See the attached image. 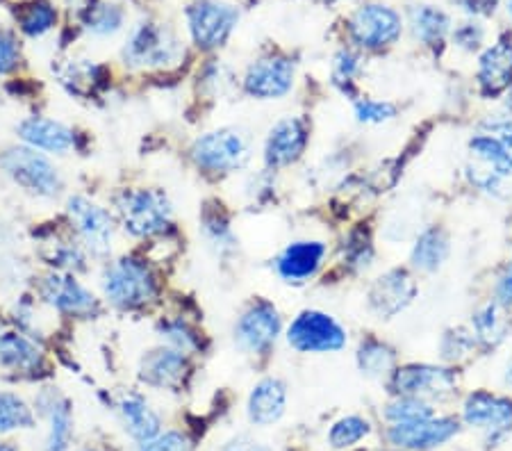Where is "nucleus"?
Returning a JSON list of instances; mask_svg holds the SVG:
<instances>
[{
    "label": "nucleus",
    "instance_id": "49",
    "mask_svg": "<svg viewBox=\"0 0 512 451\" xmlns=\"http://www.w3.org/2000/svg\"><path fill=\"white\" fill-rule=\"evenodd\" d=\"M0 451H14V449L7 447V445H0Z\"/></svg>",
    "mask_w": 512,
    "mask_h": 451
},
{
    "label": "nucleus",
    "instance_id": "29",
    "mask_svg": "<svg viewBox=\"0 0 512 451\" xmlns=\"http://www.w3.org/2000/svg\"><path fill=\"white\" fill-rule=\"evenodd\" d=\"M394 365V349L387 347L385 342L369 338L360 344L358 349V367L367 376H383Z\"/></svg>",
    "mask_w": 512,
    "mask_h": 451
},
{
    "label": "nucleus",
    "instance_id": "3",
    "mask_svg": "<svg viewBox=\"0 0 512 451\" xmlns=\"http://www.w3.org/2000/svg\"><path fill=\"white\" fill-rule=\"evenodd\" d=\"M103 292L112 306L135 310L155 299L158 285H155V276L146 262L121 258L107 265L103 274Z\"/></svg>",
    "mask_w": 512,
    "mask_h": 451
},
{
    "label": "nucleus",
    "instance_id": "22",
    "mask_svg": "<svg viewBox=\"0 0 512 451\" xmlns=\"http://www.w3.org/2000/svg\"><path fill=\"white\" fill-rule=\"evenodd\" d=\"M465 422L487 431H506L512 424V401L487 392H474L465 401Z\"/></svg>",
    "mask_w": 512,
    "mask_h": 451
},
{
    "label": "nucleus",
    "instance_id": "20",
    "mask_svg": "<svg viewBox=\"0 0 512 451\" xmlns=\"http://www.w3.org/2000/svg\"><path fill=\"white\" fill-rule=\"evenodd\" d=\"M0 365L16 374H35L44 367V349L23 331L0 333Z\"/></svg>",
    "mask_w": 512,
    "mask_h": 451
},
{
    "label": "nucleus",
    "instance_id": "19",
    "mask_svg": "<svg viewBox=\"0 0 512 451\" xmlns=\"http://www.w3.org/2000/svg\"><path fill=\"white\" fill-rule=\"evenodd\" d=\"M478 85L485 96H499L512 85V41L501 39L478 62Z\"/></svg>",
    "mask_w": 512,
    "mask_h": 451
},
{
    "label": "nucleus",
    "instance_id": "9",
    "mask_svg": "<svg viewBox=\"0 0 512 451\" xmlns=\"http://www.w3.org/2000/svg\"><path fill=\"white\" fill-rule=\"evenodd\" d=\"M287 342L305 354H328V351L344 347L346 333L330 315L319 313V310H305L289 326Z\"/></svg>",
    "mask_w": 512,
    "mask_h": 451
},
{
    "label": "nucleus",
    "instance_id": "42",
    "mask_svg": "<svg viewBox=\"0 0 512 451\" xmlns=\"http://www.w3.org/2000/svg\"><path fill=\"white\" fill-rule=\"evenodd\" d=\"M142 451H189V442L180 433H167V436L148 440Z\"/></svg>",
    "mask_w": 512,
    "mask_h": 451
},
{
    "label": "nucleus",
    "instance_id": "39",
    "mask_svg": "<svg viewBox=\"0 0 512 451\" xmlns=\"http://www.w3.org/2000/svg\"><path fill=\"white\" fill-rule=\"evenodd\" d=\"M21 64L19 41L10 30L0 28V76H7Z\"/></svg>",
    "mask_w": 512,
    "mask_h": 451
},
{
    "label": "nucleus",
    "instance_id": "52",
    "mask_svg": "<svg viewBox=\"0 0 512 451\" xmlns=\"http://www.w3.org/2000/svg\"><path fill=\"white\" fill-rule=\"evenodd\" d=\"M326 3H335V0H326Z\"/></svg>",
    "mask_w": 512,
    "mask_h": 451
},
{
    "label": "nucleus",
    "instance_id": "1",
    "mask_svg": "<svg viewBox=\"0 0 512 451\" xmlns=\"http://www.w3.org/2000/svg\"><path fill=\"white\" fill-rule=\"evenodd\" d=\"M469 178L487 194L512 199V151L490 135H476L469 142Z\"/></svg>",
    "mask_w": 512,
    "mask_h": 451
},
{
    "label": "nucleus",
    "instance_id": "13",
    "mask_svg": "<svg viewBox=\"0 0 512 451\" xmlns=\"http://www.w3.org/2000/svg\"><path fill=\"white\" fill-rule=\"evenodd\" d=\"M280 333V315L278 310L267 301H258L239 317L235 338L239 347L251 354H262L276 342Z\"/></svg>",
    "mask_w": 512,
    "mask_h": 451
},
{
    "label": "nucleus",
    "instance_id": "6",
    "mask_svg": "<svg viewBox=\"0 0 512 451\" xmlns=\"http://www.w3.org/2000/svg\"><path fill=\"white\" fill-rule=\"evenodd\" d=\"M183 55L180 41L176 35L162 23H142L132 30L126 48H123V60L132 69H162L169 67Z\"/></svg>",
    "mask_w": 512,
    "mask_h": 451
},
{
    "label": "nucleus",
    "instance_id": "23",
    "mask_svg": "<svg viewBox=\"0 0 512 451\" xmlns=\"http://www.w3.org/2000/svg\"><path fill=\"white\" fill-rule=\"evenodd\" d=\"M326 256V244L321 242H296L287 246L283 256L278 258V274L285 278L287 283H303L321 265Z\"/></svg>",
    "mask_w": 512,
    "mask_h": 451
},
{
    "label": "nucleus",
    "instance_id": "7",
    "mask_svg": "<svg viewBox=\"0 0 512 451\" xmlns=\"http://www.w3.org/2000/svg\"><path fill=\"white\" fill-rule=\"evenodd\" d=\"M66 212L76 228L82 249L96 258L110 256L114 244V219L110 212L89 201L87 196H71Z\"/></svg>",
    "mask_w": 512,
    "mask_h": 451
},
{
    "label": "nucleus",
    "instance_id": "2",
    "mask_svg": "<svg viewBox=\"0 0 512 451\" xmlns=\"http://www.w3.org/2000/svg\"><path fill=\"white\" fill-rule=\"evenodd\" d=\"M114 205L123 228L135 237L162 235L171 226L173 208L167 194L160 190H123L114 199Z\"/></svg>",
    "mask_w": 512,
    "mask_h": 451
},
{
    "label": "nucleus",
    "instance_id": "47",
    "mask_svg": "<svg viewBox=\"0 0 512 451\" xmlns=\"http://www.w3.org/2000/svg\"><path fill=\"white\" fill-rule=\"evenodd\" d=\"M494 5H497V0H467V10L472 12H494Z\"/></svg>",
    "mask_w": 512,
    "mask_h": 451
},
{
    "label": "nucleus",
    "instance_id": "35",
    "mask_svg": "<svg viewBox=\"0 0 512 451\" xmlns=\"http://www.w3.org/2000/svg\"><path fill=\"white\" fill-rule=\"evenodd\" d=\"M385 417L394 424H408V422H419L433 417V408L426 404L424 399L417 397H401L399 401L387 406Z\"/></svg>",
    "mask_w": 512,
    "mask_h": 451
},
{
    "label": "nucleus",
    "instance_id": "11",
    "mask_svg": "<svg viewBox=\"0 0 512 451\" xmlns=\"http://www.w3.org/2000/svg\"><path fill=\"white\" fill-rule=\"evenodd\" d=\"M39 297L66 317H89L98 308L94 294L76 276L66 272H51L41 278Z\"/></svg>",
    "mask_w": 512,
    "mask_h": 451
},
{
    "label": "nucleus",
    "instance_id": "41",
    "mask_svg": "<svg viewBox=\"0 0 512 451\" xmlns=\"http://www.w3.org/2000/svg\"><path fill=\"white\" fill-rule=\"evenodd\" d=\"M474 340H476L474 335L467 333V331H462V328H458V331L447 333V335H444V342H442L444 356H447V358L465 356L467 351L474 347Z\"/></svg>",
    "mask_w": 512,
    "mask_h": 451
},
{
    "label": "nucleus",
    "instance_id": "43",
    "mask_svg": "<svg viewBox=\"0 0 512 451\" xmlns=\"http://www.w3.org/2000/svg\"><path fill=\"white\" fill-rule=\"evenodd\" d=\"M355 73H358V57L346 51H342L335 57V67H333L335 82H351Z\"/></svg>",
    "mask_w": 512,
    "mask_h": 451
},
{
    "label": "nucleus",
    "instance_id": "12",
    "mask_svg": "<svg viewBox=\"0 0 512 451\" xmlns=\"http://www.w3.org/2000/svg\"><path fill=\"white\" fill-rule=\"evenodd\" d=\"M390 388L399 397H447L456 388V379L444 367L406 365L392 374Z\"/></svg>",
    "mask_w": 512,
    "mask_h": 451
},
{
    "label": "nucleus",
    "instance_id": "26",
    "mask_svg": "<svg viewBox=\"0 0 512 451\" xmlns=\"http://www.w3.org/2000/svg\"><path fill=\"white\" fill-rule=\"evenodd\" d=\"M449 256V237L442 228H428L419 235V240L412 249V265L419 272H435L442 267V262Z\"/></svg>",
    "mask_w": 512,
    "mask_h": 451
},
{
    "label": "nucleus",
    "instance_id": "21",
    "mask_svg": "<svg viewBox=\"0 0 512 451\" xmlns=\"http://www.w3.org/2000/svg\"><path fill=\"white\" fill-rule=\"evenodd\" d=\"M187 374V358L171 347L148 351L139 367V376L153 388H176Z\"/></svg>",
    "mask_w": 512,
    "mask_h": 451
},
{
    "label": "nucleus",
    "instance_id": "46",
    "mask_svg": "<svg viewBox=\"0 0 512 451\" xmlns=\"http://www.w3.org/2000/svg\"><path fill=\"white\" fill-rule=\"evenodd\" d=\"M221 451H269L267 447H262L260 442H253V440H246V438H239L228 442V445L221 449Z\"/></svg>",
    "mask_w": 512,
    "mask_h": 451
},
{
    "label": "nucleus",
    "instance_id": "40",
    "mask_svg": "<svg viewBox=\"0 0 512 451\" xmlns=\"http://www.w3.org/2000/svg\"><path fill=\"white\" fill-rule=\"evenodd\" d=\"M355 114L365 123H383L394 119L396 108L387 101H358L355 103Z\"/></svg>",
    "mask_w": 512,
    "mask_h": 451
},
{
    "label": "nucleus",
    "instance_id": "4",
    "mask_svg": "<svg viewBox=\"0 0 512 451\" xmlns=\"http://www.w3.org/2000/svg\"><path fill=\"white\" fill-rule=\"evenodd\" d=\"M0 169L23 190L51 199L62 190V176L55 164L30 146H14L0 155Z\"/></svg>",
    "mask_w": 512,
    "mask_h": 451
},
{
    "label": "nucleus",
    "instance_id": "44",
    "mask_svg": "<svg viewBox=\"0 0 512 451\" xmlns=\"http://www.w3.org/2000/svg\"><path fill=\"white\" fill-rule=\"evenodd\" d=\"M453 41L460 48H467V51H474V48H478V44L483 41V30L476 26V23H465V26H460L456 30V35H453Z\"/></svg>",
    "mask_w": 512,
    "mask_h": 451
},
{
    "label": "nucleus",
    "instance_id": "15",
    "mask_svg": "<svg viewBox=\"0 0 512 451\" xmlns=\"http://www.w3.org/2000/svg\"><path fill=\"white\" fill-rule=\"evenodd\" d=\"M417 294V283L403 269H392V272L376 278V283L369 290V306L378 317L390 319L406 310Z\"/></svg>",
    "mask_w": 512,
    "mask_h": 451
},
{
    "label": "nucleus",
    "instance_id": "45",
    "mask_svg": "<svg viewBox=\"0 0 512 451\" xmlns=\"http://www.w3.org/2000/svg\"><path fill=\"white\" fill-rule=\"evenodd\" d=\"M497 299L503 306H512V265L506 269V274L497 283Z\"/></svg>",
    "mask_w": 512,
    "mask_h": 451
},
{
    "label": "nucleus",
    "instance_id": "25",
    "mask_svg": "<svg viewBox=\"0 0 512 451\" xmlns=\"http://www.w3.org/2000/svg\"><path fill=\"white\" fill-rule=\"evenodd\" d=\"M119 410H121L123 424H126V429L130 431L132 438L148 442L158 436V431H160L158 415L148 408V404L142 397H137V395L123 397L119 404Z\"/></svg>",
    "mask_w": 512,
    "mask_h": 451
},
{
    "label": "nucleus",
    "instance_id": "5",
    "mask_svg": "<svg viewBox=\"0 0 512 451\" xmlns=\"http://www.w3.org/2000/svg\"><path fill=\"white\" fill-rule=\"evenodd\" d=\"M192 158L210 174H230L249 162L251 142L239 128H219L196 139Z\"/></svg>",
    "mask_w": 512,
    "mask_h": 451
},
{
    "label": "nucleus",
    "instance_id": "17",
    "mask_svg": "<svg viewBox=\"0 0 512 451\" xmlns=\"http://www.w3.org/2000/svg\"><path fill=\"white\" fill-rule=\"evenodd\" d=\"M16 133L35 151L66 155L76 146V133L62 121L46 117H28L19 123Z\"/></svg>",
    "mask_w": 512,
    "mask_h": 451
},
{
    "label": "nucleus",
    "instance_id": "30",
    "mask_svg": "<svg viewBox=\"0 0 512 451\" xmlns=\"http://www.w3.org/2000/svg\"><path fill=\"white\" fill-rule=\"evenodd\" d=\"M16 21L28 37H41L55 26L57 12L44 0H35V3L23 5L21 12H16Z\"/></svg>",
    "mask_w": 512,
    "mask_h": 451
},
{
    "label": "nucleus",
    "instance_id": "27",
    "mask_svg": "<svg viewBox=\"0 0 512 451\" xmlns=\"http://www.w3.org/2000/svg\"><path fill=\"white\" fill-rule=\"evenodd\" d=\"M410 26L417 39H421L428 46H435L447 37L451 23H449V16L442 10H437V7L419 5L410 14Z\"/></svg>",
    "mask_w": 512,
    "mask_h": 451
},
{
    "label": "nucleus",
    "instance_id": "14",
    "mask_svg": "<svg viewBox=\"0 0 512 451\" xmlns=\"http://www.w3.org/2000/svg\"><path fill=\"white\" fill-rule=\"evenodd\" d=\"M294 85V64L287 57L271 55L253 62L244 78V89L255 98H280Z\"/></svg>",
    "mask_w": 512,
    "mask_h": 451
},
{
    "label": "nucleus",
    "instance_id": "50",
    "mask_svg": "<svg viewBox=\"0 0 512 451\" xmlns=\"http://www.w3.org/2000/svg\"><path fill=\"white\" fill-rule=\"evenodd\" d=\"M508 14L512 16V0H510V3H508Z\"/></svg>",
    "mask_w": 512,
    "mask_h": 451
},
{
    "label": "nucleus",
    "instance_id": "33",
    "mask_svg": "<svg viewBox=\"0 0 512 451\" xmlns=\"http://www.w3.org/2000/svg\"><path fill=\"white\" fill-rule=\"evenodd\" d=\"M44 258L66 274L85 269V249H82V244L71 240H55L51 244H46Z\"/></svg>",
    "mask_w": 512,
    "mask_h": 451
},
{
    "label": "nucleus",
    "instance_id": "10",
    "mask_svg": "<svg viewBox=\"0 0 512 451\" xmlns=\"http://www.w3.org/2000/svg\"><path fill=\"white\" fill-rule=\"evenodd\" d=\"M401 16L387 5H362L349 21V35L355 44L369 51L392 46L401 37Z\"/></svg>",
    "mask_w": 512,
    "mask_h": 451
},
{
    "label": "nucleus",
    "instance_id": "24",
    "mask_svg": "<svg viewBox=\"0 0 512 451\" xmlns=\"http://www.w3.org/2000/svg\"><path fill=\"white\" fill-rule=\"evenodd\" d=\"M287 388L278 379H264L255 385L249 397V417L253 424L269 426L278 422L285 413Z\"/></svg>",
    "mask_w": 512,
    "mask_h": 451
},
{
    "label": "nucleus",
    "instance_id": "28",
    "mask_svg": "<svg viewBox=\"0 0 512 451\" xmlns=\"http://www.w3.org/2000/svg\"><path fill=\"white\" fill-rule=\"evenodd\" d=\"M48 417H51V436H48L46 451H66L71 440V408L62 397H51L46 401Z\"/></svg>",
    "mask_w": 512,
    "mask_h": 451
},
{
    "label": "nucleus",
    "instance_id": "31",
    "mask_svg": "<svg viewBox=\"0 0 512 451\" xmlns=\"http://www.w3.org/2000/svg\"><path fill=\"white\" fill-rule=\"evenodd\" d=\"M506 319H503L497 303H487L474 315V338L487 347H494L506 338Z\"/></svg>",
    "mask_w": 512,
    "mask_h": 451
},
{
    "label": "nucleus",
    "instance_id": "32",
    "mask_svg": "<svg viewBox=\"0 0 512 451\" xmlns=\"http://www.w3.org/2000/svg\"><path fill=\"white\" fill-rule=\"evenodd\" d=\"M32 410L26 401L12 392H0V433H10L16 429H30Z\"/></svg>",
    "mask_w": 512,
    "mask_h": 451
},
{
    "label": "nucleus",
    "instance_id": "16",
    "mask_svg": "<svg viewBox=\"0 0 512 451\" xmlns=\"http://www.w3.org/2000/svg\"><path fill=\"white\" fill-rule=\"evenodd\" d=\"M305 146H308V126L303 119L289 117L278 121L271 128L267 146H264V160L271 169L289 167L303 155Z\"/></svg>",
    "mask_w": 512,
    "mask_h": 451
},
{
    "label": "nucleus",
    "instance_id": "48",
    "mask_svg": "<svg viewBox=\"0 0 512 451\" xmlns=\"http://www.w3.org/2000/svg\"><path fill=\"white\" fill-rule=\"evenodd\" d=\"M506 381L512 385V363L508 365V374H506Z\"/></svg>",
    "mask_w": 512,
    "mask_h": 451
},
{
    "label": "nucleus",
    "instance_id": "8",
    "mask_svg": "<svg viewBox=\"0 0 512 451\" xmlns=\"http://www.w3.org/2000/svg\"><path fill=\"white\" fill-rule=\"evenodd\" d=\"M239 14L233 5L219 0H196L187 10V23L192 39L203 51H212L226 44L230 32L237 26Z\"/></svg>",
    "mask_w": 512,
    "mask_h": 451
},
{
    "label": "nucleus",
    "instance_id": "18",
    "mask_svg": "<svg viewBox=\"0 0 512 451\" xmlns=\"http://www.w3.org/2000/svg\"><path fill=\"white\" fill-rule=\"evenodd\" d=\"M456 420H419L408 424H394L390 429V440L403 449H431L456 436Z\"/></svg>",
    "mask_w": 512,
    "mask_h": 451
},
{
    "label": "nucleus",
    "instance_id": "36",
    "mask_svg": "<svg viewBox=\"0 0 512 451\" xmlns=\"http://www.w3.org/2000/svg\"><path fill=\"white\" fill-rule=\"evenodd\" d=\"M369 433V422L362 420V417H344V420L337 422L328 433L330 445L335 449H346L353 447L355 442H360Z\"/></svg>",
    "mask_w": 512,
    "mask_h": 451
},
{
    "label": "nucleus",
    "instance_id": "51",
    "mask_svg": "<svg viewBox=\"0 0 512 451\" xmlns=\"http://www.w3.org/2000/svg\"><path fill=\"white\" fill-rule=\"evenodd\" d=\"M508 101H510V105H512V89H510V98H508Z\"/></svg>",
    "mask_w": 512,
    "mask_h": 451
},
{
    "label": "nucleus",
    "instance_id": "34",
    "mask_svg": "<svg viewBox=\"0 0 512 451\" xmlns=\"http://www.w3.org/2000/svg\"><path fill=\"white\" fill-rule=\"evenodd\" d=\"M101 80V69L92 62H73L62 73V82L76 94H92Z\"/></svg>",
    "mask_w": 512,
    "mask_h": 451
},
{
    "label": "nucleus",
    "instance_id": "38",
    "mask_svg": "<svg viewBox=\"0 0 512 451\" xmlns=\"http://www.w3.org/2000/svg\"><path fill=\"white\" fill-rule=\"evenodd\" d=\"M167 335V342L171 349L180 351V354H189L198 347V340L192 328H189L185 322H167L162 324V338Z\"/></svg>",
    "mask_w": 512,
    "mask_h": 451
},
{
    "label": "nucleus",
    "instance_id": "37",
    "mask_svg": "<svg viewBox=\"0 0 512 451\" xmlns=\"http://www.w3.org/2000/svg\"><path fill=\"white\" fill-rule=\"evenodd\" d=\"M123 12L117 5H98L87 16V28L94 32V35H112L121 28Z\"/></svg>",
    "mask_w": 512,
    "mask_h": 451
}]
</instances>
